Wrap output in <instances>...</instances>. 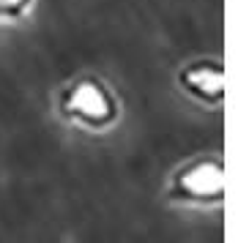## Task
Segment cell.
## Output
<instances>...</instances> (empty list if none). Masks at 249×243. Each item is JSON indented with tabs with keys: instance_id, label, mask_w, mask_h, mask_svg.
Instances as JSON below:
<instances>
[{
	"instance_id": "cell-1",
	"label": "cell",
	"mask_w": 249,
	"mask_h": 243,
	"mask_svg": "<svg viewBox=\"0 0 249 243\" xmlns=\"http://www.w3.org/2000/svg\"><path fill=\"white\" fill-rule=\"evenodd\" d=\"M55 107L60 120L93 134L112 129L121 118V101L115 90L93 74H80L71 82H66L58 93Z\"/></svg>"
},
{
	"instance_id": "cell-2",
	"label": "cell",
	"mask_w": 249,
	"mask_h": 243,
	"mask_svg": "<svg viewBox=\"0 0 249 243\" xmlns=\"http://www.w3.org/2000/svg\"><path fill=\"white\" fill-rule=\"evenodd\" d=\"M164 199L181 208H219L225 199V162L216 153L186 159L167 175Z\"/></svg>"
},
{
	"instance_id": "cell-3",
	"label": "cell",
	"mask_w": 249,
	"mask_h": 243,
	"mask_svg": "<svg viewBox=\"0 0 249 243\" xmlns=\"http://www.w3.org/2000/svg\"><path fill=\"white\" fill-rule=\"evenodd\" d=\"M183 96L205 107H219L225 101V66L213 58L186 60L176 74Z\"/></svg>"
},
{
	"instance_id": "cell-4",
	"label": "cell",
	"mask_w": 249,
	"mask_h": 243,
	"mask_svg": "<svg viewBox=\"0 0 249 243\" xmlns=\"http://www.w3.org/2000/svg\"><path fill=\"white\" fill-rule=\"evenodd\" d=\"M33 8V0H0V19L17 22Z\"/></svg>"
}]
</instances>
